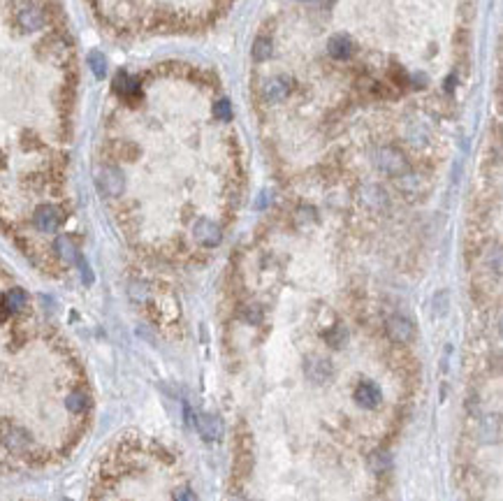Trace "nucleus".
<instances>
[{"instance_id":"nucleus-3","label":"nucleus","mask_w":503,"mask_h":501,"mask_svg":"<svg viewBox=\"0 0 503 501\" xmlns=\"http://www.w3.org/2000/svg\"><path fill=\"white\" fill-rule=\"evenodd\" d=\"M95 181H98L100 190H103L107 198H119L125 188V176L116 165H103L98 170V174H95Z\"/></svg>"},{"instance_id":"nucleus-16","label":"nucleus","mask_w":503,"mask_h":501,"mask_svg":"<svg viewBox=\"0 0 503 501\" xmlns=\"http://www.w3.org/2000/svg\"><path fill=\"white\" fill-rule=\"evenodd\" d=\"M271 52H274V42L269 35H258L256 42H253V61L263 63V61H269L271 59Z\"/></svg>"},{"instance_id":"nucleus-18","label":"nucleus","mask_w":503,"mask_h":501,"mask_svg":"<svg viewBox=\"0 0 503 501\" xmlns=\"http://www.w3.org/2000/svg\"><path fill=\"white\" fill-rule=\"evenodd\" d=\"M362 198H365V202L369 207H385L387 205V195H385V190H380L378 186H367L365 190H362Z\"/></svg>"},{"instance_id":"nucleus-24","label":"nucleus","mask_w":503,"mask_h":501,"mask_svg":"<svg viewBox=\"0 0 503 501\" xmlns=\"http://www.w3.org/2000/svg\"><path fill=\"white\" fill-rule=\"evenodd\" d=\"M130 297L135 302H144L146 297H149V288H146V283L142 281H132L130 283Z\"/></svg>"},{"instance_id":"nucleus-21","label":"nucleus","mask_w":503,"mask_h":501,"mask_svg":"<svg viewBox=\"0 0 503 501\" xmlns=\"http://www.w3.org/2000/svg\"><path fill=\"white\" fill-rule=\"evenodd\" d=\"M88 65H91L95 77H105L107 74V61L100 52H93L91 56H88Z\"/></svg>"},{"instance_id":"nucleus-5","label":"nucleus","mask_w":503,"mask_h":501,"mask_svg":"<svg viewBox=\"0 0 503 501\" xmlns=\"http://www.w3.org/2000/svg\"><path fill=\"white\" fill-rule=\"evenodd\" d=\"M385 334L390 337L394 344H411L415 339V325H413L411 318L401 314H392L390 318L385 320Z\"/></svg>"},{"instance_id":"nucleus-10","label":"nucleus","mask_w":503,"mask_h":501,"mask_svg":"<svg viewBox=\"0 0 503 501\" xmlns=\"http://www.w3.org/2000/svg\"><path fill=\"white\" fill-rule=\"evenodd\" d=\"M17 21L23 30L33 33V30H40L44 26V12L37 5H23L17 14Z\"/></svg>"},{"instance_id":"nucleus-13","label":"nucleus","mask_w":503,"mask_h":501,"mask_svg":"<svg viewBox=\"0 0 503 501\" xmlns=\"http://www.w3.org/2000/svg\"><path fill=\"white\" fill-rule=\"evenodd\" d=\"M26 302H28V297H26V293H23L21 288H12V290L5 293L3 302H0V304H3V309L8 314H19L23 307H26Z\"/></svg>"},{"instance_id":"nucleus-20","label":"nucleus","mask_w":503,"mask_h":501,"mask_svg":"<svg viewBox=\"0 0 503 501\" xmlns=\"http://www.w3.org/2000/svg\"><path fill=\"white\" fill-rule=\"evenodd\" d=\"M369 464H371V469L376 473H385L387 469L392 467V458H390V453H387V450H376V453L371 455V462H369Z\"/></svg>"},{"instance_id":"nucleus-17","label":"nucleus","mask_w":503,"mask_h":501,"mask_svg":"<svg viewBox=\"0 0 503 501\" xmlns=\"http://www.w3.org/2000/svg\"><path fill=\"white\" fill-rule=\"evenodd\" d=\"M54 249H56V253H59V258L63 260V263H77L79 253H77V246L72 244V239L70 237H59L54 242Z\"/></svg>"},{"instance_id":"nucleus-15","label":"nucleus","mask_w":503,"mask_h":501,"mask_svg":"<svg viewBox=\"0 0 503 501\" xmlns=\"http://www.w3.org/2000/svg\"><path fill=\"white\" fill-rule=\"evenodd\" d=\"M114 88H116V93L121 98H132V95L139 93V84L135 77H130L128 72H119L116 79H114Z\"/></svg>"},{"instance_id":"nucleus-2","label":"nucleus","mask_w":503,"mask_h":501,"mask_svg":"<svg viewBox=\"0 0 503 501\" xmlns=\"http://www.w3.org/2000/svg\"><path fill=\"white\" fill-rule=\"evenodd\" d=\"M0 443L14 453H28L33 448V436L28 429L19 427L12 422H0Z\"/></svg>"},{"instance_id":"nucleus-9","label":"nucleus","mask_w":503,"mask_h":501,"mask_svg":"<svg viewBox=\"0 0 503 501\" xmlns=\"http://www.w3.org/2000/svg\"><path fill=\"white\" fill-rule=\"evenodd\" d=\"M290 86L292 79L285 77V74H278V77H271L265 84V100L267 103H281L290 95Z\"/></svg>"},{"instance_id":"nucleus-6","label":"nucleus","mask_w":503,"mask_h":501,"mask_svg":"<svg viewBox=\"0 0 503 501\" xmlns=\"http://www.w3.org/2000/svg\"><path fill=\"white\" fill-rule=\"evenodd\" d=\"M193 237H195L197 244L209 246V249H212V246H218L223 242V230H220V225L214 223V221L197 218L195 225H193Z\"/></svg>"},{"instance_id":"nucleus-25","label":"nucleus","mask_w":503,"mask_h":501,"mask_svg":"<svg viewBox=\"0 0 503 501\" xmlns=\"http://www.w3.org/2000/svg\"><path fill=\"white\" fill-rule=\"evenodd\" d=\"M172 501H197V497L188 485H179L174 492H172Z\"/></svg>"},{"instance_id":"nucleus-26","label":"nucleus","mask_w":503,"mask_h":501,"mask_svg":"<svg viewBox=\"0 0 503 501\" xmlns=\"http://www.w3.org/2000/svg\"><path fill=\"white\" fill-rule=\"evenodd\" d=\"M392 79H394V84H397L399 88H404V86H409V74L404 72V68H397V65H392Z\"/></svg>"},{"instance_id":"nucleus-7","label":"nucleus","mask_w":503,"mask_h":501,"mask_svg":"<svg viewBox=\"0 0 503 501\" xmlns=\"http://www.w3.org/2000/svg\"><path fill=\"white\" fill-rule=\"evenodd\" d=\"M61 212L54 205H40L33 214V223L40 232H56L61 225Z\"/></svg>"},{"instance_id":"nucleus-4","label":"nucleus","mask_w":503,"mask_h":501,"mask_svg":"<svg viewBox=\"0 0 503 501\" xmlns=\"http://www.w3.org/2000/svg\"><path fill=\"white\" fill-rule=\"evenodd\" d=\"M304 374H307V378L311 383L316 385H322V383H329L334 376V365L329 358H325V355H316L311 353L307 360H304Z\"/></svg>"},{"instance_id":"nucleus-11","label":"nucleus","mask_w":503,"mask_h":501,"mask_svg":"<svg viewBox=\"0 0 503 501\" xmlns=\"http://www.w3.org/2000/svg\"><path fill=\"white\" fill-rule=\"evenodd\" d=\"M197 429H200L202 439L205 441H218L223 436V422L218 416L214 413H200L197 416Z\"/></svg>"},{"instance_id":"nucleus-27","label":"nucleus","mask_w":503,"mask_h":501,"mask_svg":"<svg viewBox=\"0 0 503 501\" xmlns=\"http://www.w3.org/2000/svg\"><path fill=\"white\" fill-rule=\"evenodd\" d=\"M0 161H3V156H0Z\"/></svg>"},{"instance_id":"nucleus-14","label":"nucleus","mask_w":503,"mask_h":501,"mask_svg":"<svg viewBox=\"0 0 503 501\" xmlns=\"http://www.w3.org/2000/svg\"><path fill=\"white\" fill-rule=\"evenodd\" d=\"M65 407L70 413H77V416L86 413V411L91 409V397H88V392H84V390H74L65 397Z\"/></svg>"},{"instance_id":"nucleus-1","label":"nucleus","mask_w":503,"mask_h":501,"mask_svg":"<svg viewBox=\"0 0 503 501\" xmlns=\"http://www.w3.org/2000/svg\"><path fill=\"white\" fill-rule=\"evenodd\" d=\"M373 163L380 172L390 176H404L409 174V158L404 156V151L397 147H380L373 151Z\"/></svg>"},{"instance_id":"nucleus-22","label":"nucleus","mask_w":503,"mask_h":501,"mask_svg":"<svg viewBox=\"0 0 503 501\" xmlns=\"http://www.w3.org/2000/svg\"><path fill=\"white\" fill-rule=\"evenodd\" d=\"M487 267H489V272L494 269V276H496V278L501 276V249H499V246H494V249L489 251V256H487Z\"/></svg>"},{"instance_id":"nucleus-19","label":"nucleus","mask_w":503,"mask_h":501,"mask_svg":"<svg viewBox=\"0 0 503 501\" xmlns=\"http://www.w3.org/2000/svg\"><path fill=\"white\" fill-rule=\"evenodd\" d=\"M346 337H348L346 327L334 325L332 329H327V332H325V344H327L329 348H341L343 344H346Z\"/></svg>"},{"instance_id":"nucleus-12","label":"nucleus","mask_w":503,"mask_h":501,"mask_svg":"<svg viewBox=\"0 0 503 501\" xmlns=\"http://www.w3.org/2000/svg\"><path fill=\"white\" fill-rule=\"evenodd\" d=\"M327 52H329V56H332V59H336V61H346V59H350V56H353V52H355V44H353V40H350L348 35H334L332 40H329V44H327Z\"/></svg>"},{"instance_id":"nucleus-8","label":"nucleus","mask_w":503,"mask_h":501,"mask_svg":"<svg viewBox=\"0 0 503 501\" xmlns=\"http://www.w3.org/2000/svg\"><path fill=\"white\" fill-rule=\"evenodd\" d=\"M355 402L360 404L362 409H376L380 402H383V392L371 380H360L358 388H355Z\"/></svg>"},{"instance_id":"nucleus-23","label":"nucleus","mask_w":503,"mask_h":501,"mask_svg":"<svg viewBox=\"0 0 503 501\" xmlns=\"http://www.w3.org/2000/svg\"><path fill=\"white\" fill-rule=\"evenodd\" d=\"M214 116L218 119V121H230V119H232V107H230V103H227V100H218V103H216V107H214Z\"/></svg>"}]
</instances>
